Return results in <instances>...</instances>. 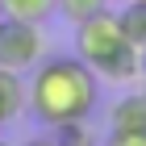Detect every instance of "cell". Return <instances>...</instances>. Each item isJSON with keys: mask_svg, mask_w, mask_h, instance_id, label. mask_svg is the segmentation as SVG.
<instances>
[{"mask_svg": "<svg viewBox=\"0 0 146 146\" xmlns=\"http://www.w3.org/2000/svg\"><path fill=\"white\" fill-rule=\"evenodd\" d=\"M25 104L42 125H67V121H88L96 104V71L84 58H42L29 75Z\"/></svg>", "mask_w": 146, "mask_h": 146, "instance_id": "cell-1", "label": "cell"}, {"mask_svg": "<svg viewBox=\"0 0 146 146\" xmlns=\"http://www.w3.org/2000/svg\"><path fill=\"white\" fill-rule=\"evenodd\" d=\"M75 58H84L96 75L113 79V84H129L142 75V50L125 38L117 13L109 9L75 25Z\"/></svg>", "mask_w": 146, "mask_h": 146, "instance_id": "cell-2", "label": "cell"}, {"mask_svg": "<svg viewBox=\"0 0 146 146\" xmlns=\"http://www.w3.org/2000/svg\"><path fill=\"white\" fill-rule=\"evenodd\" d=\"M46 58V38L38 21H21V17H4L0 21V67L9 71H34Z\"/></svg>", "mask_w": 146, "mask_h": 146, "instance_id": "cell-3", "label": "cell"}, {"mask_svg": "<svg viewBox=\"0 0 146 146\" xmlns=\"http://www.w3.org/2000/svg\"><path fill=\"white\" fill-rule=\"evenodd\" d=\"M21 104H25V84H21V75L9 71V67H0V129L21 113Z\"/></svg>", "mask_w": 146, "mask_h": 146, "instance_id": "cell-4", "label": "cell"}, {"mask_svg": "<svg viewBox=\"0 0 146 146\" xmlns=\"http://www.w3.org/2000/svg\"><path fill=\"white\" fill-rule=\"evenodd\" d=\"M0 13L4 17H21V21H38L58 13V0H0Z\"/></svg>", "mask_w": 146, "mask_h": 146, "instance_id": "cell-5", "label": "cell"}, {"mask_svg": "<svg viewBox=\"0 0 146 146\" xmlns=\"http://www.w3.org/2000/svg\"><path fill=\"white\" fill-rule=\"evenodd\" d=\"M113 129H146V96H125L113 104Z\"/></svg>", "mask_w": 146, "mask_h": 146, "instance_id": "cell-6", "label": "cell"}, {"mask_svg": "<svg viewBox=\"0 0 146 146\" xmlns=\"http://www.w3.org/2000/svg\"><path fill=\"white\" fill-rule=\"evenodd\" d=\"M117 21H121L125 38L138 50H146V0H125V9L117 13Z\"/></svg>", "mask_w": 146, "mask_h": 146, "instance_id": "cell-7", "label": "cell"}, {"mask_svg": "<svg viewBox=\"0 0 146 146\" xmlns=\"http://www.w3.org/2000/svg\"><path fill=\"white\" fill-rule=\"evenodd\" d=\"M58 146H96V134L88 129V121H67V125H54L50 129Z\"/></svg>", "mask_w": 146, "mask_h": 146, "instance_id": "cell-8", "label": "cell"}, {"mask_svg": "<svg viewBox=\"0 0 146 146\" xmlns=\"http://www.w3.org/2000/svg\"><path fill=\"white\" fill-rule=\"evenodd\" d=\"M104 9H109V0H58V13H63L71 25L88 21V17H96V13H104Z\"/></svg>", "mask_w": 146, "mask_h": 146, "instance_id": "cell-9", "label": "cell"}, {"mask_svg": "<svg viewBox=\"0 0 146 146\" xmlns=\"http://www.w3.org/2000/svg\"><path fill=\"white\" fill-rule=\"evenodd\" d=\"M109 146H146V129H113Z\"/></svg>", "mask_w": 146, "mask_h": 146, "instance_id": "cell-10", "label": "cell"}, {"mask_svg": "<svg viewBox=\"0 0 146 146\" xmlns=\"http://www.w3.org/2000/svg\"><path fill=\"white\" fill-rule=\"evenodd\" d=\"M25 146H58V142H54V134H50V138H34V142H25Z\"/></svg>", "mask_w": 146, "mask_h": 146, "instance_id": "cell-11", "label": "cell"}, {"mask_svg": "<svg viewBox=\"0 0 146 146\" xmlns=\"http://www.w3.org/2000/svg\"><path fill=\"white\" fill-rule=\"evenodd\" d=\"M0 21H4V13H0Z\"/></svg>", "mask_w": 146, "mask_h": 146, "instance_id": "cell-12", "label": "cell"}, {"mask_svg": "<svg viewBox=\"0 0 146 146\" xmlns=\"http://www.w3.org/2000/svg\"><path fill=\"white\" fill-rule=\"evenodd\" d=\"M0 146H9V142H0Z\"/></svg>", "mask_w": 146, "mask_h": 146, "instance_id": "cell-13", "label": "cell"}, {"mask_svg": "<svg viewBox=\"0 0 146 146\" xmlns=\"http://www.w3.org/2000/svg\"><path fill=\"white\" fill-rule=\"evenodd\" d=\"M142 96H146V88H142Z\"/></svg>", "mask_w": 146, "mask_h": 146, "instance_id": "cell-14", "label": "cell"}]
</instances>
